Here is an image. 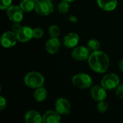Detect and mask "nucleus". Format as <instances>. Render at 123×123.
I'll return each instance as SVG.
<instances>
[{
	"mask_svg": "<svg viewBox=\"0 0 123 123\" xmlns=\"http://www.w3.org/2000/svg\"><path fill=\"white\" fill-rule=\"evenodd\" d=\"M45 50L50 54H55L57 53L61 48V43L58 37H51L49 38L45 43Z\"/></svg>",
	"mask_w": 123,
	"mask_h": 123,
	"instance_id": "obj_12",
	"label": "nucleus"
},
{
	"mask_svg": "<svg viewBox=\"0 0 123 123\" xmlns=\"http://www.w3.org/2000/svg\"><path fill=\"white\" fill-rule=\"evenodd\" d=\"M34 2H35V3H37V2H39L40 1H41V0H32Z\"/></svg>",
	"mask_w": 123,
	"mask_h": 123,
	"instance_id": "obj_31",
	"label": "nucleus"
},
{
	"mask_svg": "<svg viewBox=\"0 0 123 123\" xmlns=\"http://www.w3.org/2000/svg\"><path fill=\"white\" fill-rule=\"evenodd\" d=\"M71 105L69 101L63 97L58 99L55 103V110L61 115H68L71 112Z\"/></svg>",
	"mask_w": 123,
	"mask_h": 123,
	"instance_id": "obj_9",
	"label": "nucleus"
},
{
	"mask_svg": "<svg viewBox=\"0 0 123 123\" xmlns=\"http://www.w3.org/2000/svg\"><path fill=\"white\" fill-rule=\"evenodd\" d=\"M36 3L32 0H22L19 6L24 12H30L35 8Z\"/></svg>",
	"mask_w": 123,
	"mask_h": 123,
	"instance_id": "obj_18",
	"label": "nucleus"
},
{
	"mask_svg": "<svg viewBox=\"0 0 123 123\" xmlns=\"http://www.w3.org/2000/svg\"><path fill=\"white\" fill-rule=\"evenodd\" d=\"M109 109V105L105 100L98 102L97 105V110L99 113H105Z\"/></svg>",
	"mask_w": 123,
	"mask_h": 123,
	"instance_id": "obj_22",
	"label": "nucleus"
},
{
	"mask_svg": "<svg viewBox=\"0 0 123 123\" xmlns=\"http://www.w3.org/2000/svg\"><path fill=\"white\" fill-rule=\"evenodd\" d=\"M44 35V31L40 27H35L33 29V37L35 39H40Z\"/></svg>",
	"mask_w": 123,
	"mask_h": 123,
	"instance_id": "obj_23",
	"label": "nucleus"
},
{
	"mask_svg": "<svg viewBox=\"0 0 123 123\" xmlns=\"http://www.w3.org/2000/svg\"><path fill=\"white\" fill-rule=\"evenodd\" d=\"M21 27H22V26L20 25V22H13V25L12 27V30L17 32Z\"/></svg>",
	"mask_w": 123,
	"mask_h": 123,
	"instance_id": "obj_27",
	"label": "nucleus"
},
{
	"mask_svg": "<svg viewBox=\"0 0 123 123\" xmlns=\"http://www.w3.org/2000/svg\"><path fill=\"white\" fill-rule=\"evenodd\" d=\"M79 42V36L75 32H69L63 37V45L67 48H74L76 47Z\"/></svg>",
	"mask_w": 123,
	"mask_h": 123,
	"instance_id": "obj_14",
	"label": "nucleus"
},
{
	"mask_svg": "<svg viewBox=\"0 0 123 123\" xmlns=\"http://www.w3.org/2000/svg\"><path fill=\"white\" fill-rule=\"evenodd\" d=\"M69 8H70L69 2L63 0H62V1H61L58 4V11L61 14H66L69 11Z\"/></svg>",
	"mask_w": 123,
	"mask_h": 123,
	"instance_id": "obj_19",
	"label": "nucleus"
},
{
	"mask_svg": "<svg viewBox=\"0 0 123 123\" xmlns=\"http://www.w3.org/2000/svg\"><path fill=\"white\" fill-rule=\"evenodd\" d=\"M24 82L29 88L37 89L43 86L45 82V79L40 73L37 71H30L25 76Z\"/></svg>",
	"mask_w": 123,
	"mask_h": 123,
	"instance_id": "obj_2",
	"label": "nucleus"
},
{
	"mask_svg": "<svg viewBox=\"0 0 123 123\" xmlns=\"http://www.w3.org/2000/svg\"><path fill=\"white\" fill-rule=\"evenodd\" d=\"M87 61L90 68L97 74L105 73L108 70L110 64L108 55L99 50L91 53Z\"/></svg>",
	"mask_w": 123,
	"mask_h": 123,
	"instance_id": "obj_1",
	"label": "nucleus"
},
{
	"mask_svg": "<svg viewBox=\"0 0 123 123\" xmlns=\"http://www.w3.org/2000/svg\"><path fill=\"white\" fill-rule=\"evenodd\" d=\"M116 96L120 99H123V84H120L116 88Z\"/></svg>",
	"mask_w": 123,
	"mask_h": 123,
	"instance_id": "obj_25",
	"label": "nucleus"
},
{
	"mask_svg": "<svg viewBox=\"0 0 123 123\" xmlns=\"http://www.w3.org/2000/svg\"><path fill=\"white\" fill-rule=\"evenodd\" d=\"M6 107V99L3 97H0V110L2 111Z\"/></svg>",
	"mask_w": 123,
	"mask_h": 123,
	"instance_id": "obj_26",
	"label": "nucleus"
},
{
	"mask_svg": "<svg viewBox=\"0 0 123 123\" xmlns=\"http://www.w3.org/2000/svg\"><path fill=\"white\" fill-rule=\"evenodd\" d=\"M25 120L27 123H43V116L37 110H30L25 113Z\"/></svg>",
	"mask_w": 123,
	"mask_h": 123,
	"instance_id": "obj_15",
	"label": "nucleus"
},
{
	"mask_svg": "<svg viewBox=\"0 0 123 123\" xmlns=\"http://www.w3.org/2000/svg\"><path fill=\"white\" fill-rule=\"evenodd\" d=\"M16 34L19 42L27 43L33 37V29L29 26H22Z\"/></svg>",
	"mask_w": 123,
	"mask_h": 123,
	"instance_id": "obj_10",
	"label": "nucleus"
},
{
	"mask_svg": "<svg viewBox=\"0 0 123 123\" xmlns=\"http://www.w3.org/2000/svg\"><path fill=\"white\" fill-rule=\"evenodd\" d=\"M12 3V0H0V9L1 10H6Z\"/></svg>",
	"mask_w": 123,
	"mask_h": 123,
	"instance_id": "obj_24",
	"label": "nucleus"
},
{
	"mask_svg": "<svg viewBox=\"0 0 123 123\" xmlns=\"http://www.w3.org/2000/svg\"><path fill=\"white\" fill-rule=\"evenodd\" d=\"M48 33L51 37H58L61 33L60 27L57 25H52L49 27Z\"/></svg>",
	"mask_w": 123,
	"mask_h": 123,
	"instance_id": "obj_20",
	"label": "nucleus"
},
{
	"mask_svg": "<svg viewBox=\"0 0 123 123\" xmlns=\"http://www.w3.org/2000/svg\"><path fill=\"white\" fill-rule=\"evenodd\" d=\"M48 96V92L45 88L41 86L37 88L33 94V98L37 102H42L45 100Z\"/></svg>",
	"mask_w": 123,
	"mask_h": 123,
	"instance_id": "obj_17",
	"label": "nucleus"
},
{
	"mask_svg": "<svg viewBox=\"0 0 123 123\" xmlns=\"http://www.w3.org/2000/svg\"><path fill=\"white\" fill-rule=\"evenodd\" d=\"M119 68L123 72V58L119 63Z\"/></svg>",
	"mask_w": 123,
	"mask_h": 123,
	"instance_id": "obj_29",
	"label": "nucleus"
},
{
	"mask_svg": "<svg viewBox=\"0 0 123 123\" xmlns=\"http://www.w3.org/2000/svg\"><path fill=\"white\" fill-rule=\"evenodd\" d=\"M23 11L19 6L11 5L6 9V15L12 22H20L24 17Z\"/></svg>",
	"mask_w": 123,
	"mask_h": 123,
	"instance_id": "obj_6",
	"label": "nucleus"
},
{
	"mask_svg": "<svg viewBox=\"0 0 123 123\" xmlns=\"http://www.w3.org/2000/svg\"><path fill=\"white\" fill-rule=\"evenodd\" d=\"M72 83L74 86L81 89L90 88L93 84L92 77L85 73L75 74L72 78Z\"/></svg>",
	"mask_w": 123,
	"mask_h": 123,
	"instance_id": "obj_3",
	"label": "nucleus"
},
{
	"mask_svg": "<svg viewBox=\"0 0 123 123\" xmlns=\"http://www.w3.org/2000/svg\"><path fill=\"white\" fill-rule=\"evenodd\" d=\"M99 6L107 12H111L116 9L117 6V0H97Z\"/></svg>",
	"mask_w": 123,
	"mask_h": 123,
	"instance_id": "obj_16",
	"label": "nucleus"
},
{
	"mask_svg": "<svg viewBox=\"0 0 123 123\" xmlns=\"http://www.w3.org/2000/svg\"><path fill=\"white\" fill-rule=\"evenodd\" d=\"M120 84L119 76L113 73L106 74L101 80V85L107 90L116 89Z\"/></svg>",
	"mask_w": 123,
	"mask_h": 123,
	"instance_id": "obj_4",
	"label": "nucleus"
},
{
	"mask_svg": "<svg viewBox=\"0 0 123 123\" xmlns=\"http://www.w3.org/2000/svg\"><path fill=\"white\" fill-rule=\"evenodd\" d=\"M63 1H68V2L71 3V2H73L74 0H63Z\"/></svg>",
	"mask_w": 123,
	"mask_h": 123,
	"instance_id": "obj_30",
	"label": "nucleus"
},
{
	"mask_svg": "<svg viewBox=\"0 0 123 123\" xmlns=\"http://www.w3.org/2000/svg\"><path fill=\"white\" fill-rule=\"evenodd\" d=\"M61 120V115L55 110H48L43 115V123H59Z\"/></svg>",
	"mask_w": 123,
	"mask_h": 123,
	"instance_id": "obj_13",
	"label": "nucleus"
},
{
	"mask_svg": "<svg viewBox=\"0 0 123 123\" xmlns=\"http://www.w3.org/2000/svg\"><path fill=\"white\" fill-rule=\"evenodd\" d=\"M17 34L14 31H6L4 32L1 37V45L5 48H9L14 46L17 43Z\"/></svg>",
	"mask_w": 123,
	"mask_h": 123,
	"instance_id": "obj_8",
	"label": "nucleus"
},
{
	"mask_svg": "<svg viewBox=\"0 0 123 123\" xmlns=\"http://www.w3.org/2000/svg\"><path fill=\"white\" fill-rule=\"evenodd\" d=\"M69 20L72 22H77V17L75 15H71L69 17Z\"/></svg>",
	"mask_w": 123,
	"mask_h": 123,
	"instance_id": "obj_28",
	"label": "nucleus"
},
{
	"mask_svg": "<svg viewBox=\"0 0 123 123\" xmlns=\"http://www.w3.org/2000/svg\"><path fill=\"white\" fill-rule=\"evenodd\" d=\"M91 54V50L88 47L79 46L75 47L71 52L72 58L78 61H84L89 59Z\"/></svg>",
	"mask_w": 123,
	"mask_h": 123,
	"instance_id": "obj_7",
	"label": "nucleus"
},
{
	"mask_svg": "<svg viewBox=\"0 0 123 123\" xmlns=\"http://www.w3.org/2000/svg\"><path fill=\"white\" fill-rule=\"evenodd\" d=\"M47 1H53V0H47Z\"/></svg>",
	"mask_w": 123,
	"mask_h": 123,
	"instance_id": "obj_32",
	"label": "nucleus"
},
{
	"mask_svg": "<svg viewBox=\"0 0 123 123\" xmlns=\"http://www.w3.org/2000/svg\"><path fill=\"white\" fill-rule=\"evenodd\" d=\"M87 47L91 51H97L100 48V43L96 39H91L87 43Z\"/></svg>",
	"mask_w": 123,
	"mask_h": 123,
	"instance_id": "obj_21",
	"label": "nucleus"
},
{
	"mask_svg": "<svg viewBox=\"0 0 123 123\" xmlns=\"http://www.w3.org/2000/svg\"><path fill=\"white\" fill-rule=\"evenodd\" d=\"M90 94L96 102L103 101L107 98V89H105L102 85H95L91 87Z\"/></svg>",
	"mask_w": 123,
	"mask_h": 123,
	"instance_id": "obj_11",
	"label": "nucleus"
},
{
	"mask_svg": "<svg viewBox=\"0 0 123 123\" xmlns=\"http://www.w3.org/2000/svg\"><path fill=\"white\" fill-rule=\"evenodd\" d=\"M53 4L50 1L41 0L39 2L36 3L35 11L38 15L48 16L53 12Z\"/></svg>",
	"mask_w": 123,
	"mask_h": 123,
	"instance_id": "obj_5",
	"label": "nucleus"
}]
</instances>
